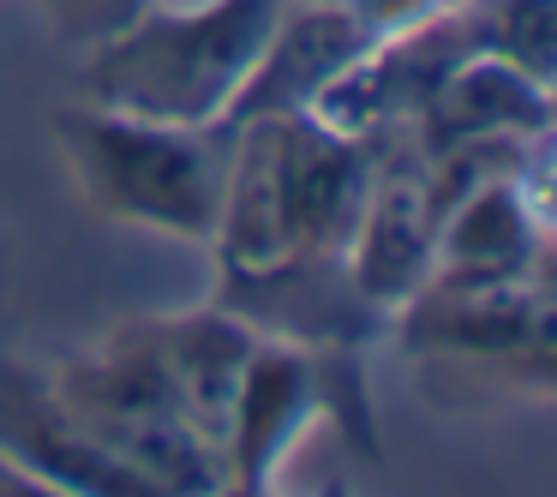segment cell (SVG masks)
Segmentation results:
<instances>
[{
  "instance_id": "8",
  "label": "cell",
  "mask_w": 557,
  "mask_h": 497,
  "mask_svg": "<svg viewBox=\"0 0 557 497\" xmlns=\"http://www.w3.org/2000/svg\"><path fill=\"white\" fill-rule=\"evenodd\" d=\"M449 258L468 264L473 276H509L521 258V210L516 192H480L461 204L449 228Z\"/></svg>"
},
{
  "instance_id": "2",
  "label": "cell",
  "mask_w": 557,
  "mask_h": 497,
  "mask_svg": "<svg viewBox=\"0 0 557 497\" xmlns=\"http://www.w3.org/2000/svg\"><path fill=\"white\" fill-rule=\"evenodd\" d=\"M73 157L102 204L138 222H162L181 234H205L222 216V174L193 138L162 121H78Z\"/></svg>"
},
{
  "instance_id": "9",
  "label": "cell",
  "mask_w": 557,
  "mask_h": 497,
  "mask_svg": "<svg viewBox=\"0 0 557 497\" xmlns=\"http://www.w3.org/2000/svg\"><path fill=\"white\" fill-rule=\"evenodd\" d=\"M0 497H73V492H61V485L37 480L30 468H18V461L0 456Z\"/></svg>"
},
{
  "instance_id": "5",
  "label": "cell",
  "mask_w": 557,
  "mask_h": 497,
  "mask_svg": "<svg viewBox=\"0 0 557 497\" xmlns=\"http://www.w3.org/2000/svg\"><path fill=\"white\" fill-rule=\"evenodd\" d=\"M282 181H288V210L300 240H342L360 222L366 181L348 145L312 133V126H282Z\"/></svg>"
},
{
  "instance_id": "6",
  "label": "cell",
  "mask_w": 557,
  "mask_h": 497,
  "mask_svg": "<svg viewBox=\"0 0 557 497\" xmlns=\"http://www.w3.org/2000/svg\"><path fill=\"white\" fill-rule=\"evenodd\" d=\"M222 216H228V258L240 270H276L300 246L282 181V126H264L252 138V157L240 162L234 186H222Z\"/></svg>"
},
{
  "instance_id": "4",
  "label": "cell",
  "mask_w": 557,
  "mask_h": 497,
  "mask_svg": "<svg viewBox=\"0 0 557 497\" xmlns=\"http://www.w3.org/2000/svg\"><path fill=\"white\" fill-rule=\"evenodd\" d=\"M162 365V384H169L181 420L205 437L210 449H228L234 432V408H240L246 389V365H252V348L234 324H216V318H198V324L169 330V341H150Z\"/></svg>"
},
{
  "instance_id": "3",
  "label": "cell",
  "mask_w": 557,
  "mask_h": 497,
  "mask_svg": "<svg viewBox=\"0 0 557 497\" xmlns=\"http://www.w3.org/2000/svg\"><path fill=\"white\" fill-rule=\"evenodd\" d=\"M0 456L73 497H174L126 468L109 444H97L54 396L25 384H0Z\"/></svg>"
},
{
  "instance_id": "7",
  "label": "cell",
  "mask_w": 557,
  "mask_h": 497,
  "mask_svg": "<svg viewBox=\"0 0 557 497\" xmlns=\"http://www.w3.org/2000/svg\"><path fill=\"white\" fill-rule=\"evenodd\" d=\"M354 228H360V288H372L377 300H401L425 264V228H432L425 192L408 174H396L377 186V198L360 204Z\"/></svg>"
},
{
  "instance_id": "1",
  "label": "cell",
  "mask_w": 557,
  "mask_h": 497,
  "mask_svg": "<svg viewBox=\"0 0 557 497\" xmlns=\"http://www.w3.org/2000/svg\"><path fill=\"white\" fill-rule=\"evenodd\" d=\"M276 37V0H216L210 13L157 18L126 37L90 85L145 121L193 126L234 97Z\"/></svg>"
}]
</instances>
